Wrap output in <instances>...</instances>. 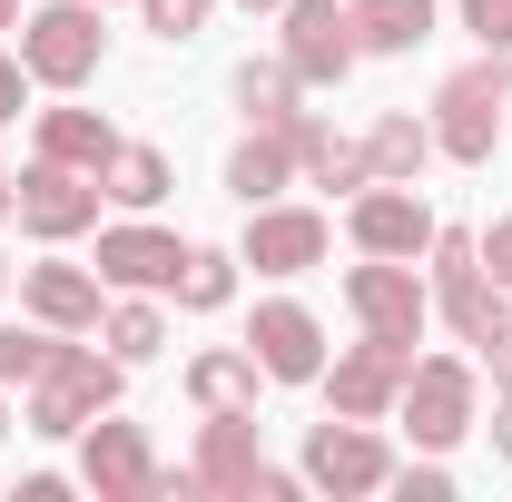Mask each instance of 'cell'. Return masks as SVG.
<instances>
[{
    "instance_id": "f1b7e54d",
    "label": "cell",
    "mask_w": 512,
    "mask_h": 502,
    "mask_svg": "<svg viewBox=\"0 0 512 502\" xmlns=\"http://www.w3.org/2000/svg\"><path fill=\"white\" fill-rule=\"evenodd\" d=\"M463 10H473V30H483V40H512V0H463Z\"/></svg>"
},
{
    "instance_id": "d590c367",
    "label": "cell",
    "mask_w": 512,
    "mask_h": 502,
    "mask_svg": "<svg viewBox=\"0 0 512 502\" xmlns=\"http://www.w3.org/2000/svg\"><path fill=\"white\" fill-rule=\"evenodd\" d=\"M0 207H10V178H0Z\"/></svg>"
},
{
    "instance_id": "83f0119b",
    "label": "cell",
    "mask_w": 512,
    "mask_h": 502,
    "mask_svg": "<svg viewBox=\"0 0 512 502\" xmlns=\"http://www.w3.org/2000/svg\"><path fill=\"white\" fill-rule=\"evenodd\" d=\"M109 345H119V355H158V315H148V306H128L119 325H109Z\"/></svg>"
},
{
    "instance_id": "6da1fadb",
    "label": "cell",
    "mask_w": 512,
    "mask_h": 502,
    "mask_svg": "<svg viewBox=\"0 0 512 502\" xmlns=\"http://www.w3.org/2000/svg\"><path fill=\"white\" fill-rule=\"evenodd\" d=\"M20 69H40L50 89H79V79L99 69V20H89L79 0H60V10H40V20L20 30Z\"/></svg>"
},
{
    "instance_id": "7c38bea8",
    "label": "cell",
    "mask_w": 512,
    "mask_h": 502,
    "mask_svg": "<svg viewBox=\"0 0 512 502\" xmlns=\"http://www.w3.org/2000/svg\"><path fill=\"white\" fill-rule=\"evenodd\" d=\"M424 237H434V227H424V207H414V197H394V188L355 207V247H375V256H414Z\"/></svg>"
},
{
    "instance_id": "44dd1931",
    "label": "cell",
    "mask_w": 512,
    "mask_h": 502,
    "mask_svg": "<svg viewBox=\"0 0 512 502\" xmlns=\"http://www.w3.org/2000/svg\"><path fill=\"white\" fill-rule=\"evenodd\" d=\"M109 197L158 207V197H168V158H158V148H109Z\"/></svg>"
},
{
    "instance_id": "4dcf8cb0",
    "label": "cell",
    "mask_w": 512,
    "mask_h": 502,
    "mask_svg": "<svg viewBox=\"0 0 512 502\" xmlns=\"http://www.w3.org/2000/svg\"><path fill=\"white\" fill-rule=\"evenodd\" d=\"M483 266H493V276H503V286H512V217H503V227H493V247H483Z\"/></svg>"
},
{
    "instance_id": "ac0fdd59",
    "label": "cell",
    "mask_w": 512,
    "mask_h": 502,
    "mask_svg": "<svg viewBox=\"0 0 512 502\" xmlns=\"http://www.w3.org/2000/svg\"><path fill=\"white\" fill-rule=\"evenodd\" d=\"M40 148H50L60 168H109L119 138H109V119H89V109H50V119H40Z\"/></svg>"
},
{
    "instance_id": "e575fe53",
    "label": "cell",
    "mask_w": 512,
    "mask_h": 502,
    "mask_svg": "<svg viewBox=\"0 0 512 502\" xmlns=\"http://www.w3.org/2000/svg\"><path fill=\"white\" fill-rule=\"evenodd\" d=\"M247 10H276V0H247Z\"/></svg>"
},
{
    "instance_id": "ba28073f",
    "label": "cell",
    "mask_w": 512,
    "mask_h": 502,
    "mask_svg": "<svg viewBox=\"0 0 512 502\" xmlns=\"http://www.w3.org/2000/svg\"><path fill=\"white\" fill-rule=\"evenodd\" d=\"M306 473L335 483V493H365V483H384V443L355 434V424H325V434L306 443Z\"/></svg>"
},
{
    "instance_id": "d6a6232c",
    "label": "cell",
    "mask_w": 512,
    "mask_h": 502,
    "mask_svg": "<svg viewBox=\"0 0 512 502\" xmlns=\"http://www.w3.org/2000/svg\"><path fill=\"white\" fill-rule=\"evenodd\" d=\"M10 20H20V0H0V30H10Z\"/></svg>"
},
{
    "instance_id": "ffe728a7",
    "label": "cell",
    "mask_w": 512,
    "mask_h": 502,
    "mask_svg": "<svg viewBox=\"0 0 512 502\" xmlns=\"http://www.w3.org/2000/svg\"><path fill=\"white\" fill-rule=\"evenodd\" d=\"M227 188L247 197V207H256V197H276V188H286V138H247V148L227 158Z\"/></svg>"
},
{
    "instance_id": "7a4b0ae2",
    "label": "cell",
    "mask_w": 512,
    "mask_h": 502,
    "mask_svg": "<svg viewBox=\"0 0 512 502\" xmlns=\"http://www.w3.org/2000/svg\"><path fill=\"white\" fill-rule=\"evenodd\" d=\"M493 138H503V69L444 79V148L453 158H493Z\"/></svg>"
},
{
    "instance_id": "f546056e",
    "label": "cell",
    "mask_w": 512,
    "mask_h": 502,
    "mask_svg": "<svg viewBox=\"0 0 512 502\" xmlns=\"http://www.w3.org/2000/svg\"><path fill=\"white\" fill-rule=\"evenodd\" d=\"M473 345H493V384H503V394H512V325H483Z\"/></svg>"
},
{
    "instance_id": "d4e9b609",
    "label": "cell",
    "mask_w": 512,
    "mask_h": 502,
    "mask_svg": "<svg viewBox=\"0 0 512 502\" xmlns=\"http://www.w3.org/2000/svg\"><path fill=\"white\" fill-rule=\"evenodd\" d=\"M50 355H60V345H40V335L0 325V384H30V375H50Z\"/></svg>"
},
{
    "instance_id": "5bb4252c",
    "label": "cell",
    "mask_w": 512,
    "mask_h": 502,
    "mask_svg": "<svg viewBox=\"0 0 512 502\" xmlns=\"http://www.w3.org/2000/svg\"><path fill=\"white\" fill-rule=\"evenodd\" d=\"M247 256H256V266H276V276H296V266H316V256H325V217H256Z\"/></svg>"
},
{
    "instance_id": "cb8c5ba5",
    "label": "cell",
    "mask_w": 512,
    "mask_h": 502,
    "mask_svg": "<svg viewBox=\"0 0 512 502\" xmlns=\"http://www.w3.org/2000/svg\"><path fill=\"white\" fill-rule=\"evenodd\" d=\"M424 148H434V138H424V128H414V119H384L365 158H375L384 178H414V168H424Z\"/></svg>"
},
{
    "instance_id": "8fae6325",
    "label": "cell",
    "mask_w": 512,
    "mask_h": 502,
    "mask_svg": "<svg viewBox=\"0 0 512 502\" xmlns=\"http://www.w3.org/2000/svg\"><path fill=\"white\" fill-rule=\"evenodd\" d=\"M256 355H266V375L306 384V375L325 365V355H316V315H296V306H266V315H256Z\"/></svg>"
},
{
    "instance_id": "3957f363",
    "label": "cell",
    "mask_w": 512,
    "mask_h": 502,
    "mask_svg": "<svg viewBox=\"0 0 512 502\" xmlns=\"http://www.w3.org/2000/svg\"><path fill=\"white\" fill-rule=\"evenodd\" d=\"M109 394H119V375L99 355H50V375H40V434H79Z\"/></svg>"
},
{
    "instance_id": "e0dca14e",
    "label": "cell",
    "mask_w": 512,
    "mask_h": 502,
    "mask_svg": "<svg viewBox=\"0 0 512 502\" xmlns=\"http://www.w3.org/2000/svg\"><path fill=\"white\" fill-rule=\"evenodd\" d=\"M188 483H227V493H247V483H256V434L237 424V414H217V424H207V453H197Z\"/></svg>"
},
{
    "instance_id": "7402d4cb",
    "label": "cell",
    "mask_w": 512,
    "mask_h": 502,
    "mask_svg": "<svg viewBox=\"0 0 512 502\" xmlns=\"http://www.w3.org/2000/svg\"><path fill=\"white\" fill-rule=\"evenodd\" d=\"M286 89H296V69H276V60H247V69H237V99H247V119H266V128L296 119V109H286Z\"/></svg>"
},
{
    "instance_id": "277c9868",
    "label": "cell",
    "mask_w": 512,
    "mask_h": 502,
    "mask_svg": "<svg viewBox=\"0 0 512 502\" xmlns=\"http://www.w3.org/2000/svg\"><path fill=\"white\" fill-rule=\"evenodd\" d=\"M286 30H296V40H286L296 79H345V60H355V20H345L335 0H296Z\"/></svg>"
},
{
    "instance_id": "2e32d148",
    "label": "cell",
    "mask_w": 512,
    "mask_h": 502,
    "mask_svg": "<svg viewBox=\"0 0 512 502\" xmlns=\"http://www.w3.org/2000/svg\"><path fill=\"white\" fill-rule=\"evenodd\" d=\"M345 20H355L365 50H414V40L434 30V0H355Z\"/></svg>"
},
{
    "instance_id": "4316f807",
    "label": "cell",
    "mask_w": 512,
    "mask_h": 502,
    "mask_svg": "<svg viewBox=\"0 0 512 502\" xmlns=\"http://www.w3.org/2000/svg\"><path fill=\"white\" fill-rule=\"evenodd\" d=\"M197 20H207V0H148V30L158 40H188Z\"/></svg>"
},
{
    "instance_id": "9a60e30c",
    "label": "cell",
    "mask_w": 512,
    "mask_h": 502,
    "mask_svg": "<svg viewBox=\"0 0 512 502\" xmlns=\"http://www.w3.org/2000/svg\"><path fill=\"white\" fill-rule=\"evenodd\" d=\"M444 306H453V325H463V335H483V325H493V296H483V247H473V237H444Z\"/></svg>"
},
{
    "instance_id": "484cf974",
    "label": "cell",
    "mask_w": 512,
    "mask_h": 502,
    "mask_svg": "<svg viewBox=\"0 0 512 502\" xmlns=\"http://www.w3.org/2000/svg\"><path fill=\"white\" fill-rule=\"evenodd\" d=\"M178 296L188 306H227V256H188L178 266Z\"/></svg>"
},
{
    "instance_id": "5b68a950",
    "label": "cell",
    "mask_w": 512,
    "mask_h": 502,
    "mask_svg": "<svg viewBox=\"0 0 512 502\" xmlns=\"http://www.w3.org/2000/svg\"><path fill=\"white\" fill-rule=\"evenodd\" d=\"M345 296H355V315H365L375 335L414 345V325H424V286H414L404 266H355V276H345Z\"/></svg>"
},
{
    "instance_id": "52a82bcc",
    "label": "cell",
    "mask_w": 512,
    "mask_h": 502,
    "mask_svg": "<svg viewBox=\"0 0 512 502\" xmlns=\"http://www.w3.org/2000/svg\"><path fill=\"white\" fill-rule=\"evenodd\" d=\"M20 217H30L40 237H69V227H89V217H99V188H79L60 158H50V168H30V178H20Z\"/></svg>"
},
{
    "instance_id": "8992f818",
    "label": "cell",
    "mask_w": 512,
    "mask_h": 502,
    "mask_svg": "<svg viewBox=\"0 0 512 502\" xmlns=\"http://www.w3.org/2000/svg\"><path fill=\"white\" fill-rule=\"evenodd\" d=\"M404 375H414V345L375 335L365 355H345V365H335V414H375V404H384V394H394Z\"/></svg>"
},
{
    "instance_id": "9c48e42d",
    "label": "cell",
    "mask_w": 512,
    "mask_h": 502,
    "mask_svg": "<svg viewBox=\"0 0 512 502\" xmlns=\"http://www.w3.org/2000/svg\"><path fill=\"white\" fill-rule=\"evenodd\" d=\"M473 414V375L463 365H414V443H453Z\"/></svg>"
},
{
    "instance_id": "d6986e66",
    "label": "cell",
    "mask_w": 512,
    "mask_h": 502,
    "mask_svg": "<svg viewBox=\"0 0 512 502\" xmlns=\"http://www.w3.org/2000/svg\"><path fill=\"white\" fill-rule=\"evenodd\" d=\"M30 306L50 315V325H89V315H99V286H89L79 266H30Z\"/></svg>"
},
{
    "instance_id": "836d02e7",
    "label": "cell",
    "mask_w": 512,
    "mask_h": 502,
    "mask_svg": "<svg viewBox=\"0 0 512 502\" xmlns=\"http://www.w3.org/2000/svg\"><path fill=\"white\" fill-rule=\"evenodd\" d=\"M503 453H512V414H503Z\"/></svg>"
},
{
    "instance_id": "30bf717a",
    "label": "cell",
    "mask_w": 512,
    "mask_h": 502,
    "mask_svg": "<svg viewBox=\"0 0 512 502\" xmlns=\"http://www.w3.org/2000/svg\"><path fill=\"white\" fill-rule=\"evenodd\" d=\"M188 256L178 237H148V227H119V237H99V276H119V286H168Z\"/></svg>"
},
{
    "instance_id": "4fadbf2b",
    "label": "cell",
    "mask_w": 512,
    "mask_h": 502,
    "mask_svg": "<svg viewBox=\"0 0 512 502\" xmlns=\"http://www.w3.org/2000/svg\"><path fill=\"white\" fill-rule=\"evenodd\" d=\"M89 483H99V493H148V483H158V473H148V443L128 434V424H99V434H89Z\"/></svg>"
},
{
    "instance_id": "603a6c76",
    "label": "cell",
    "mask_w": 512,
    "mask_h": 502,
    "mask_svg": "<svg viewBox=\"0 0 512 502\" xmlns=\"http://www.w3.org/2000/svg\"><path fill=\"white\" fill-rule=\"evenodd\" d=\"M197 394H207L217 414H237L256 394V355H207V365H197Z\"/></svg>"
},
{
    "instance_id": "1f68e13d",
    "label": "cell",
    "mask_w": 512,
    "mask_h": 502,
    "mask_svg": "<svg viewBox=\"0 0 512 502\" xmlns=\"http://www.w3.org/2000/svg\"><path fill=\"white\" fill-rule=\"evenodd\" d=\"M10 109H20V69L0 60V119H10Z\"/></svg>"
}]
</instances>
